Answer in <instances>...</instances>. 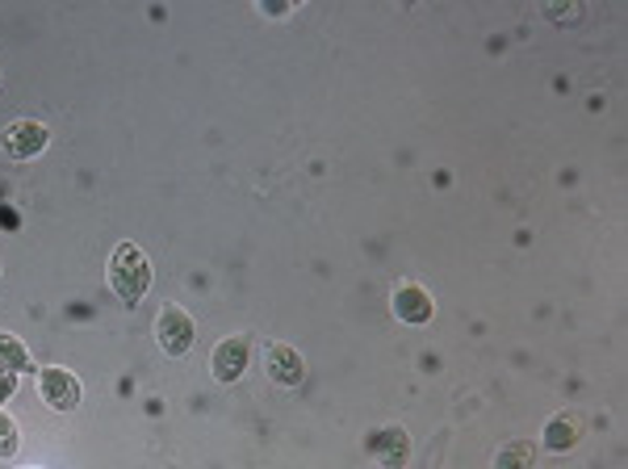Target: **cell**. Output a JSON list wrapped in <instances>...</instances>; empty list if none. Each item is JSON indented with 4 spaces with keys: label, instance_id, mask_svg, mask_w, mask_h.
<instances>
[{
    "label": "cell",
    "instance_id": "14",
    "mask_svg": "<svg viewBox=\"0 0 628 469\" xmlns=\"http://www.w3.org/2000/svg\"><path fill=\"white\" fill-rule=\"evenodd\" d=\"M26 469H34V466H26Z\"/></svg>",
    "mask_w": 628,
    "mask_h": 469
},
{
    "label": "cell",
    "instance_id": "5",
    "mask_svg": "<svg viewBox=\"0 0 628 469\" xmlns=\"http://www.w3.org/2000/svg\"><path fill=\"white\" fill-rule=\"evenodd\" d=\"M247 360H251L247 335H226V340H219V348L210 357V373L219 378L222 386H231V382H239L247 373Z\"/></svg>",
    "mask_w": 628,
    "mask_h": 469
},
{
    "label": "cell",
    "instance_id": "1",
    "mask_svg": "<svg viewBox=\"0 0 628 469\" xmlns=\"http://www.w3.org/2000/svg\"><path fill=\"white\" fill-rule=\"evenodd\" d=\"M151 260L138 244H118L110 256V285L122 306H138L151 289Z\"/></svg>",
    "mask_w": 628,
    "mask_h": 469
},
{
    "label": "cell",
    "instance_id": "9",
    "mask_svg": "<svg viewBox=\"0 0 628 469\" xmlns=\"http://www.w3.org/2000/svg\"><path fill=\"white\" fill-rule=\"evenodd\" d=\"M545 448L549 453H570L574 444L582 441V415L578 411H557L553 419L545 423Z\"/></svg>",
    "mask_w": 628,
    "mask_h": 469
},
{
    "label": "cell",
    "instance_id": "7",
    "mask_svg": "<svg viewBox=\"0 0 628 469\" xmlns=\"http://www.w3.org/2000/svg\"><path fill=\"white\" fill-rule=\"evenodd\" d=\"M264 369H269V378H273L276 386H301V382H306V360H301V353L290 348V344H269Z\"/></svg>",
    "mask_w": 628,
    "mask_h": 469
},
{
    "label": "cell",
    "instance_id": "13",
    "mask_svg": "<svg viewBox=\"0 0 628 469\" xmlns=\"http://www.w3.org/2000/svg\"><path fill=\"white\" fill-rule=\"evenodd\" d=\"M13 394H17V373H13V369H0V407H4Z\"/></svg>",
    "mask_w": 628,
    "mask_h": 469
},
{
    "label": "cell",
    "instance_id": "4",
    "mask_svg": "<svg viewBox=\"0 0 628 469\" xmlns=\"http://www.w3.org/2000/svg\"><path fill=\"white\" fill-rule=\"evenodd\" d=\"M193 319L185 314V306L168 303L160 310V319H156V340H160V348H164L168 357H185L193 348Z\"/></svg>",
    "mask_w": 628,
    "mask_h": 469
},
{
    "label": "cell",
    "instance_id": "6",
    "mask_svg": "<svg viewBox=\"0 0 628 469\" xmlns=\"http://www.w3.org/2000/svg\"><path fill=\"white\" fill-rule=\"evenodd\" d=\"M369 453L382 461L385 469H403L410 457V436L407 428H398V423H390V428H378L373 436H369Z\"/></svg>",
    "mask_w": 628,
    "mask_h": 469
},
{
    "label": "cell",
    "instance_id": "8",
    "mask_svg": "<svg viewBox=\"0 0 628 469\" xmlns=\"http://www.w3.org/2000/svg\"><path fill=\"white\" fill-rule=\"evenodd\" d=\"M394 314L403 319V323H428L432 314H436V303H432V294L423 289V285H398L394 289Z\"/></svg>",
    "mask_w": 628,
    "mask_h": 469
},
{
    "label": "cell",
    "instance_id": "2",
    "mask_svg": "<svg viewBox=\"0 0 628 469\" xmlns=\"http://www.w3.org/2000/svg\"><path fill=\"white\" fill-rule=\"evenodd\" d=\"M47 143H51V131H47L42 122H34V118H17V122H9V126L0 131V151H4V160H17V164L42 156Z\"/></svg>",
    "mask_w": 628,
    "mask_h": 469
},
{
    "label": "cell",
    "instance_id": "12",
    "mask_svg": "<svg viewBox=\"0 0 628 469\" xmlns=\"http://www.w3.org/2000/svg\"><path fill=\"white\" fill-rule=\"evenodd\" d=\"M17 444H22V432H17V419L0 407V457H17Z\"/></svg>",
    "mask_w": 628,
    "mask_h": 469
},
{
    "label": "cell",
    "instance_id": "3",
    "mask_svg": "<svg viewBox=\"0 0 628 469\" xmlns=\"http://www.w3.org/2000/svg\"><path fill=\"white\" fill-rule=\"evenodd\" d=\"M38 394H42V403H47L51 411H76L81 398H84V386H81L76 373H67V369L51 365V369L38 373Z\"/></svg>",
    "mask_w": 628,
    "mask_h": 469
},
{
    "label": "cell",
    "instance_id": "10",
    "mask_svg": "<svg viewBox=\"0 0 628 469\" xmlns=\"http://www.w3.org/2000/svg\"><path fill=\"white\" fill-rule=\"evenodd\" d=\"M0 369H13V373H29V369H34L26 344L9 332H0Z\"/></svg>",
    "mask_w": 628,
    "mask_h": 469
},
{
    "label": "cell",
    "instance_id": "11",
    "mask_svg": "<svg viewBox=\"0 0 628 469\" xmlns=\"http://www.w3.org/2000/svg\"><path fill=\"white\" fill-rule=\"evenodd\" d=\"M532 461H537V444L512 441L503 444V453L494 457V469H532Z\"/></svg>",
    "mask_w": 628,
    "mask_h": 469
}]
</instances>
